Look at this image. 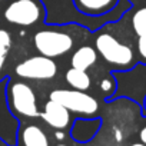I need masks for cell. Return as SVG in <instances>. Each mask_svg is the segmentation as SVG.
<instances>
[{"instance_id":"30bf717a","label":"cell","mask_w":146,"mask_h":146,"mask_svg":"<svg viewBox=\"0 0 146 146\" xmlns=\"http://www.w3.org/2000/svg\"><path fill=\"white\" fill-rule=\"evenodd\" d=\"M66 83L76 90H88L90 88V76L86 73V70H80L76 67H70L64 75Z\"/></svg>"},{"instance_id":"9c48e42d","label":"cell","mask_w":146,"mask_h":146,"mask_svg":"<svg viewBox=\"0 0 146 146\" xmlns=\"http://www.w3.org/2000/svg\"><path fill=\"white\" fill-rule=\"evenodd\" d=\"M23 146H49L46 133L37 125H29L22 130Z\"/></svg>"},{"instance_id":"8992f818","label":"cell","mask_w":146,"mask_h":146,"mask_svg":"<svg viewBox=\"0 0 146 146\" xmlns=\"http://www.w3.org/2000/svg\"><path fill=\"white\" fill-rule=\"evenodd\" d=\"M9 103L16 113L25 117L39 116L36 95L32 88L23 82H13L9 86Z\"/></svg>"},{"instance_id":"44dd1931","label":"cell","mask_w":146,"mask_h":146,"mask_svg":"<svg viewBox=\"0 0 146 146\" xmlns=\"http://www.w3.org/2000/svg\"><path fill=\"white\" fill-rule=\"evenodd\" d=\"M0 146H5V145H3V143H2V140H0Z\"/></svg>"},{"instance_id":"4fadbf2b","label":"cell","mask_w":146,"mask_h":146,"mask_svg":"<svg viewBox=\"0 0 146 146\" xmlns=\"http://www.w3.org/2000/svg\"><path fill=\"white\" fill-rule=\"evenodd\" d=\"M10 46H12V37H10L9 32L5 29H0V54L7 56Z\"/></svg>"},{"instance_id":"3957f363","label":"cell","mask_w":146,"mask_h":146,"mask_svg":"<svg viewBox=\"0 0 146 146\" xmlns=\"http://www.w3.org/2000/svg\"><path fill=\"white\" fill-rule=\"evenodd\" d=\"M33 43L36 50L46 57L54 59L66 54L73 47V39L69 33L57 30H40L35 35Z\"/></svg>"},{"instance_id":"5bb4252c","label":"cell","mask_w":146,"mask_h":146,"mask_svg":"<svg viewBox=\"0 0 146 146\" xmlns=\"http://www.w3.org/2000/svg\"><path fill=\"white\" fill-rule=\"evenodd\" d=\"M137 50L142 57L146 59V35L145 36H137Z\"/></svg>"},{"instance_id":"ac0fdd59","label":"cell","mask_w":146,"mask_h":146,"mask_svg":"<svg viewBox=\"0 0 146 146\" xmlns=\"http://www.w3.org/2000/svg\"><path fill=\"white\" fill-rule=\"evenodd\" d=\"M54 136H56V139H57V140H63V139H64V133H63L60 129H59V130H56Z\"/></svg>"},{"instance_id":"d6986e66","label":"cell","mask_w":146,"mask_h":146,"mask_svg":"<svg viewBox=\"0 0 146 146\" xmlns=\"http://www.w3.org/2000/svg\"><path fill=\"white\" fill-rule=\"evenodd\" d=\"M130 146H146L145 143H133V145H130Z\"/></svg>"},{"instance_id":"8fae6325","label":"cell","mask_w":146,"mask_h":146,"mask_svg":"<svg viewBox=\"0 0 146 146\" xmlns=\"http://www.w3.org/2000/svg\"><path fill=\"white\" fill-rule=\"evenodd\" d=\"M78 9L88 15H100L108 12L116 0H75Z\"/></svg>"},{"instance_id":"5b68a950","label":"cell","mask_w":146,"mask_h":146,"mask_svg":"<svg viewBox=\"0 0 146 146\" xmlns=\"http://www.w3.org/2000/svg\"><path fill=\"white\" fill-rule=\"evenodd\" d=\"M16 75L22 79L30 80H50L57 73V64L53 59L46 56H32L20 62L16 69Z\"/></svg>"},{"instance_id":"9a60e30c","label":"cell","mask_w":146,"mask_h":146,"mask_svg":"<svg viewBox=\"0 0 146 146\" xmlns=\"http://www.w3.org/2000/svg\"><path fill=\"white\" fill-rule=\"evenodd\" d=\"M100 86H102V89H103V90H106V92H108V90H110V89H112V83H110V82H109V80H108V79H106V80H103V82H102V85H100Z\"/></svg>"},{"instance_id":"7a4b0ae2","label":"cell","mask_w":146,"mask_h":146,"mask_svg":"<svg viewBox=\"0 0 146 146\" xmlns=\"http://www.w3.org/2000/svg\"><path fill=\"white\" fill-rule=\"evenodd\" d=\"M50 99L64 106L69 112L78 113L82 116H92L99 110L98 100L89 93H86L85 90L59 89L50 93Z\"/></svg>"},{"instance_id":"52a82bcc","label":"cell","mask_w":146,"mask_h":146,"mask_svg":"<svg viewBox=\"0 0 146 146\" xmlns=\"http://www.w3.org/2000/svg\"><path fill=\"white\" fill-rule=\"evenodd\" d=\"M40 116L49 126L54 129H64L70 123V112L52 99L44 105V109L40 113Z\"/></svg>"},{"instance_id":"6da1fadb","label":"cell","mask_w":146,"mask_h":146,"mask_svg":"<svg viewBox=\"0 0 146 146\" xmlns=\"http://www.w3.org/2000/svg\"><path fill=\"white\" fill-rule=\"evenodd\" d=\"M3 15L10 25L29 27L43 20L44 7L40 0H10Z\"/></svg>"},{"instance_id":"277c9868","label":"cell","mask_w":146,"mask_h":146,"mask_svg":"<svg viewBox=\"0 0 146 146\" xmlns=\"http://www.w3.org/2000/svg\"><path fill=\"white\" fill-rule=\"evenodd\" d=\"M98 53L110 64L115 66H129L133 60V52L129 46L120 43L115 36L109 33H102L96 37Z\"/></svg>"},{"instance_id":"ba28073f","label":"cell","mask_w":146,"mask_h":146,"mask_svg":"<svg viewBox=\"0 0 146 146\" xmlns=\"http://www.w3.org/2000/svg\"><path fill=\"white\" fill-rule=\"evenodd\" d=\"M98 60V53L93 47L90 46H82L79 47L72 56V67H76L80 70H88L90 69Z\"/></svg>"},{"instance_id":"e0dca14e","label":"cell","mask_w":146,"mask_h":146,"mask_svg":"<svg viewBox=\"0 0 146 146\" xmlns=\"http://www.w3.org/2000/svg\"><path fill=\"white\" fill-rule=\"evenodd\" d=\"M5 63H6V56L0 54V75H2V72L5 69Z\"/></svg>"},{"instance_id":"7c38bea8","label":"cell","mask_w":146,"mask_h":146,"mask_svg":"<svg viewBox=\"0 0 146 146\" xmlns=\"http://www.w3.org/2000/svg\"><path fill=\"white\" fill-rule=\"evenodd\" d=\"M132 26H133V30L137 36H145L146 35V7H142L140 10H137L133 15Z\"/></svg>"},{"instance_id":"ffe728a7","label":"cell","mask_w":146,"mask_h":146,"mask_svg":"<svg viewBox=\"0 0 146 146\" xmlns=\"http://www.w3.org/2000/svg\"><path fill=\"white\" fill-rule=\"evenodd\" d=\"M57 146H66V145H63V143H60V145H57Z\"/></svg>"},{"instance_id":"2e32d148","label":"cell","mask_w":146,"mask_h":146,"mask_svg":"<svg viewBox=\"0 0 146 146\" xmlns=\"http://www.w3.org/2000/svg\"><path fill=\"white\" fill-rule=\"evenodd\" d=\"M139 137H140V140H142V143H145L146 145V126L140 130V133H139Z\"/></svg>"}]
</instances>
